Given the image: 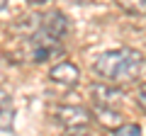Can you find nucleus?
Returning <instances> with one entry per match:
<instances>
[{"mask_svg": "<svg viewBox=\"0 0 146 136\" xmlns=\"http://www.w3.org/2000/svg\"><path fill=\"white\" fill-rule=\"evenodd\" d=\"M134 97H136V105H139L141 110L146 112V83H141V85H139V90H136Z\"/></svg>", "mask_w": 146, "mask_h": 136, "instance_id": "11", "label": "nucleus"}, {"mask_svg": "<svg viewBox=\"0 0 146 136\" xmlns=\"http://www.w3.org/2000/svg\"><path fill=\"white\" fill-rule=\"evenodd\" d=\"M39 29H44L46 34H51V37H56V39H63L68 34V29H71V24H68V20L61 12H46V15H42V20H39Z\"/></svg>", "mask_w": 146, "mask_h": 136, "instance_id": "4", "label": "nucleus"}, {"mask_svg": "<svg viewBox=\"0 0 146 136\" xmlns=\"http://www.w3.org/2000/svg\"><path fill=\"white\" fill-rule=\"evenodd\" d=\"M49 78H51L54 83L63 85V88H73V85H76V83L80 80V73H78V68L73 66V63L63 61V63H56V66L51 68Z\"/></svg>", "mask_w": 146, "mask_h": 136, "instance_id": "5", "label": "nucleus"}, {"mask_svg": "<svg viewBox=\"0 0 146 136\" xmlns=\"http://www.w3.org/2000/svg\"><path fill=\"white\" fill-rule=\"evenodd\" d=\"M136 134H141L139 124H122L115 129V136H136Z\"/></svg>", "mask_w": 146, "mask_h": 136, "instance_id": "10", "label": "nucleus"}, {"mask_svg": "<svg viewBox=\"0 0 146 136\" xmlns=\"http://www.w3.org/2000/svg\"><path fill=\"white\" fill-rule=\"evenodd\" d=\"M90 92H93V100L98 102V105H117L122 100V92L117 88H107V85H93L90 88Z\"/></svg>", "mask_w": 146, "mask_h": 136, "instance_id": "7", "label": "nucleus"}, {"mask_svg": "<svg viewBox=\"0 0 146 136\" xmlns=\"http://www.w3.org/2000/svg\"><path fill=\"white\" fill-rule=\"evenodd\" d=\"M27 3H34V5H42V3H49V0H27Z\"/></svg>", "mask_w": 146, "mask_h": 136, "instance_id": "13", "label": "nucleus"}, {"mask_svg": "<svg viewBox=\"0 0 146 136\" xmlns=\"http://www.w3.org/2000/svg\"><path fill=\"white\" fill-rule=\"evenodd\" d=\"M54 121L68 131H80L90 124V112L80 105H58L54 107Z\"/></svg>", "mask_w": 146, "mask_h": 136, "instance_id": "3", "label": "nucleus"}, {"mask_svg": "<svg viewBox=\"0 0 146 136\" xmlns=\"http://www.w3.org/2000/svg\"><path fill=\"white\" fill-rule=\"evenodd\" d=\"M61 51H63L61 39L46 34L44 29H36L29 37V42H27V53H29V58L36 61V63L46 61V58H51L54 53H61Z\"/></svg>", "mask_w": 146, "mask_h": 136, "instance_id": "2", "label": "nucleus"}, {"mask_svg": "<svg viewBox=\"0 0 146 136\" xmlns=\"http://www.w3.org/2000/svg\"><path fill=\"white\" fill-rule=\"evenodd\" d=\"M68 3H78V5H88V3H93V0H68Z\"/></svg>", "mask_w": 146, "mask_h": 136, "instance_id": "12", "label": "nucleus"}, {"mask_svg": "<svg viewBox=\"0 0 146 136\" xmlns=\"http://www.w3.org/2000/svg\"><path fill=\"white\" fill-rule=\"evenodd\" d=\"M12 121H15L12 102L10 100H3V105H0V131H12Z\"/></svg>", "mask_w": 146, "mask_h": 136, "instance_id": "8", "label": "nucleus"}, {"mask_svg": "<svg viewBox=\"0 0 146 136\" xmlns=\"http://www.w3.org/2000/svg\"><path fill=\"white\" fill-rule=\"evenodd\" d=\"M7 5V0H0V10H3V7H5Z\"/></svg>", "mask_w": 146, "mask_h": 136, "instance_id": "14", "label": "nucleus"}, {"mask_svg": "<svg viewBox=\"0 0 146 136\" xmlns=\"http://www.w3.org/2000/svg\"><path fill=\"white\" fill-rule=\"evenodd\" d=\"M144 68V56L136 49H115L95 58V73L107 83H131Z\"/></svg>", "mask_w": 146, "mask_h": 136, "instance_id": "1", "label": "nucleus"}, {"mask_svg": "<svg viewBox=\"0 0 146 136\" xmlns=\"http://www.w3.org/2000/svg\"><path fill=\"white\" fill-rule=\"evenodd\" d=\"M115 3L129 15H146V0H115Z\"/></svg>", "mask_w": 146, "mask_h": 136, "instance_id": "9", "label": "nucleus"}, {"mask_svg": "<svg viewBox=\"0 0 146 136\" xmlns=\"http://www.w3.org/2000/svg\"><path fill=\"white\" fill-rule=\"evenodd\" d=\"M93 114H95V119L100 121V126H105V129H110V131H115L117 126L124 124L122 114L115 110V107H110V105H98Z\"/></svg>", "mask_w": 146, "mask_h": 136, "instance_id": "6", "label": "nucleus"}]
</instances>
